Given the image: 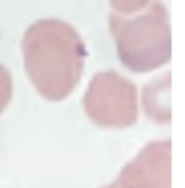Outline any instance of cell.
<instances>
[{"instance_id": "cell-1", "label": "cell", "mask_w": 185, "mask_h": 188, "mask_svg": "<svg viewBox=\"0 0 185 188\" xmlns=\"http://www.w3.org/2000/svg\"><path fill=\"white\" fill-rule=\"evenodd\" d=\"M22 51L27 76L42 97L61 101L77 87L87 53L72 26L58 19L37 21L26 31Z\"/></svg>"}, {"instance_id": "cell-2", "label": "cell", "mask_w": 185, "mask_h": 188, "mask_svg": "<svg viewBox=\"0 0 185 188\" xmlns=\"http://www.w3.org/2000/svg\"><path fill=\"white\" fill-rule=\"evenodd\" d=\"M143 13L134 17L110 15V30L118 56L128 69L149 72L171 58V28L167 10L160 2L148 3Z\"/></svg>"}, {"instance_id": "cell-3", "label": "cell", "mask_w": 185, "mask_h": 188, "mask_svg": "<svg viewBox=\"0 0 185 188\" xmlns=\"http://www.w3.org/2000/svg\"><path fill=\"white\" fill-rule=\"evenodd\" d=\"M87 116L103 128H127L138 119L135 84L116 72L97 73L83 97Z\"/></svg>"}, {"instance_id": "cell-4", "label": "cell", "mask_w": 185, "mask_h": 188, "mask_svg": "<svg viewBox=\"0 0 185 188\" xmlns=\"http://www.w3.org/2000/svg\"><path fill=\"white\" fill-rule=\"evenodd\" d=\"M119 188H171V142L147 143L121 169Z\"/></svg>"}, {"instance_id": "cell-5", "label": "cell", "mask_w": 185, "mask_h": 188, "mask_svg": "<svg viewBox=\"0 0 185 188\" xmlns=\"http://www.w3.org/2000/svg\"><path fill=\"white\" fill-rule=\"evenodd\" d=\"M143 104L146 114L157 123H168L171 120L168 104V78L165 84L158 82L149 83L144 90Z\"/></svg>"}, {"instance_id": "cell-6", "label": "cell", "mask_w": 185, "mask_h": 188, "mask_svg": "<svg viewBox=\"0 0 185 188\" xmlns=\"http://www.w3.org/2000/svg\"><path fill=\"white\" fill-rule=\"evenodd\" d=\"M13 95V79L10 72L3 64H0V114L10 103Z\"/></svg>"}, {"instance_id": "cell-7", "label": "cell", "mask_w": 185, "mask_h": 188, "mask_svg": "<svg viewBox=\"0 0 185 188\" xmlns=\"http://www.w3.org/2000/svg\"><path fill=\"white\" fill-rule=\"evenodd\" d=\"M110 3L118 12L124 14H133L143 9L149 0H110Z\"/></svg>"}, {"instance_id": "cell-8", "label": "cell", "mask_w": 185, "mask_h": 188, "mask_svg": "<svg viewBox=\"0 0 185 188\" xmlns=\"http://www.w3.org/2000/svg\"><path fill=\"white\" fill-rule=\"evenodd\" d=\"M102 188H119V187L116 186V183H115V182H114V183H112V184H110V186H107V187H102Z\"/></svg>"}]
</instances>
